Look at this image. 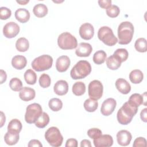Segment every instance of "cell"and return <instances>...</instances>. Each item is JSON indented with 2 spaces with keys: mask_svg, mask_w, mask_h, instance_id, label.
I'll return each instance as SVG.
<instances>
[{
  "mask_svg": "<svg viewBox=\"0 0 147 147\" xmlns=\"http://www.w3.org/2000/svg\"><path fill=\"white\" fill-rule=\"evenodd\" d=\"M138 111V107L130 105L128 102H125L118 110L117 114L118 122L123 125L129 124L136 114Z\"/></svg>",
  "mask_w": 147,
  "mask_h": 147,
  "instance_id": "cell-1",
  "label": "cell"
},
{
  "mask_svg": "<svg viewBox=\"0 0 147 147\" xmlns=\"http://www.w3.org/2000/svg\"><path fill=\"white\" fill-rule=\"evenodd\" d=\"M134 34L133 25L129 21L121 22L118 28V42L121 45H126L130 42Z\"/></svg>",
  "mask_w": 147,
  "mask_h": 147,
  "instance_id": "cell-2",
  "label": "cell"
},
{
  "mask_svg": "<svg viewBox=\"0 0 147 147\" xmlns=\"http://www.w3.org/2000/svg\"><path fill=\"white\" fill-rule=\"evenodd\" d=\"M91 71V66L90 63L86 60H80L71 69L70 75L74 80L81 79L88 76Z\"/></svg>",
  "mask_w": 147,
  "mask_h": 147,
  "instance_id": "cell-3",
  "label": "cell"
},
{
  "mask_svg": "<svg viewBox=\"0 0 147 147\" xmlns=\"http://www.w3.org/2000/svg\"><path fill=\"white\" fill-rule=\"evenodd\" d=\"M59 47L64 50L73 49L77 47L78 41L75 36L69 32H63L60 34L57 38Z\"/></svg>",
  "mask_w": 147,
  "mask_h": 147,
  "instance_id": "cell-4",
  "label": "cell"
},
{
  "mask_svg": "<svg viewBox=\"0 0 147 147\" xmlns=\"http://www.w3.org/2000/svg\"><path fill=\"white\" fill-rule=\"evenodd\" d=\"M53 64L52 57L48 55H42L35 58L32 62V68L37 71L41 72L50 69Z\"/></svg>",
  "mask_w": 147,
  "mask_h": 147,
  "instance_id": "cell-5",
  "label": "cell"
},
{
  "mask_svg": "<svg viewBox=\"0 0 147 147\" xmlns=\"http://www.w3.org/2000/svg\"><path fill=\"white\" fill-rule=\"evenodd\" d=\"M98 37L105 44L110 47L115 45L118 41L112 29L106 26L99 28L98 32Z\"/></svg>",
  "mask_w": 147,
  "mask_h": 147,
  "instance_id": "cell-6",
  "label": "cell"
},
{
  "mask_svg": "<svg viewBox=\"0 0 147 147\" xmlns=\"http://www.w3.org/2000/svg\"><path fill=\"white\" fill-rule=\"evenodd\" d=\"M45 138L51 146L54 147L61 146L63 141L59 129L55 126L48 129L45 133Z\"/></svg>",
  "mask_w": 147,
  "mask_h": 147,
  "instance_id": "cell-7",
  "label": "cell"
},
{
  "mask_svg": "<svg viewBox=\"0 0 147 147\" xmlns=\"http://www.w3.org/2000/svg\"><path fill=\"white\" fill-rule=\"evenodd\" d=\"M42 113V110L40 105L37 103L30 104L26 109L25 120L29 124L35 123Z\"/></svg>",
  "mask_w": 147,
  "mask_h": 147,
  "instance_id": "cell-8",
  "label": "cell"
},
{
  "mask_svg": "<svg viewBox=\"0 0 147 147\" xmlns=\"http://www.w3.org/2000/svg\"><path fill=\"white\" fill-rule=\"evenodd\" d=\"M103 92V84L99 80H94L89 83L88 94L91 99L96 100L99 99L102 96Z\"/></svg>",
  "mask_w": 147,
  "mask_h": 147,
  "instance_id": "cell-9",
  "label": "cell"
},
{
  "mask_svg": "<svg viewBox=\"0 0 147 147\" xmlns=\"http://www.w3.org/2000/svg\"><path fill=\"white\" fill-rule=\"evenodd\" d=\"M20 32V27L14 22H9L3 28V34L7 38L15 37Z\"/></svg>",
  "mask_w": 147,
  "mask_h": 147,
  "instance_id": "cell-10",
  "label": "cell"
},
{
  "mask_svg": "<svg viewBox=\"0 0 147 147\" xmlns=\"http://www.w3.org/2000/svg\"><path fill=\"white\" fill-rule=\"evenodd\" d=\"M117 105L116 100L111 98L105 100L102 104L100 112L105 116L111 115L114 111Z\"/></svg>",
  "mask_w": 147,
  "mask_h": 147,
  "instance_id": "cell-11",
  "label": "cell"
},
{
  "mask_svg": "<svg viewBox=\"0 0 147 147\" xmlns=\"http://www.w3.org/2000/svg\"><path fill=\"white\" fill-rule=\"evenodd\" d=\"M79 33L82 38L86 40H90L94 34V26L90 23H84L80 26Z\"/></svg>",
  "mask_w": 147,
  "mask_h": 147,
  "instance_id": "cell-12",
  "label": "cell"
},
{
  "mask_svg": "<svg viewBox=\"0 0 147 147\" xmlns=\"http://www.w3.org/2000/svg\"><path fill=\"white\" fill-rule=\"evenodd\" d=\"M93 142L96 147L111 146L113 144V139L109 134H102L98 138L94 139Z\"/></svg>",
  "mask_w": 147,
  "mask_h": 147,
  "instance_id": "cell-13",
  "label": "cell"
},
{
  "mask_svg": "<svg viewBox=\"0 0 147 147\" xmlns=\"http://www.w3.org/2000/svg\"><path fill=\"white\" fill-rule=\"evenodd\" d=\"M132 138V136L129 131L126 130H121L117 134V140L119 145L121 146H127Z\"/></svg>",
  "mask_w": 147,
  "mask_h": 147,
  "instance_id": "cell-14",
  "label": "cell"
},
{
  "mask_svg": "<svg viewBox=\"0 0 147 147\" xmlns=\"http://www.w3.org/2000/svg\"><path fill=\"white\" fill-rule=\"evenodd\" d=\"M92 51L91 44L87 42H81L76 47L75 53L79 57H88Z\"/></svg>",
  "mask_w": 147,
  "mask_h": 147,
  "instance_id": "cell-15",
  "label": "cell"
},
{
  "mask_svg": "<svg viewBox=\"0 0 147 147\" xmlns=\"http://www.w3.org/2000/svg\"><path fill=\"white\" fill-rule=\"evenodd\" d=\"M70 59L68 56L63 55L59 57L56 61V68L60 72L66 71L70 65Z\"/></svg>",
  "mask_w": 147,
  "mask_h": 147,
  "instance_id": "cell-16",
  "label": "cell"
},
{
  "mask_svg": "<svg viewBox=\"0 0 147 147\" xmlns=\"http://www.w3.org/2000/svg\"><path fill=\"white\" fill-rule=\"evenodd\" d=\"M35 96L36 92L34 90L28 87H23L19 93L20 98L23 101L25 102L33 99L35 98Z\"/></svg>",
  "mask_w": 147,
  "mask_h": 147,
  "instance_id": "cell-17",
  "label": "cell"
},
{
  "mask_svg": "<svg viewBox=\"0 0 147 147\" xmlns=\"http://www.w3.org/2000/svg\"><path fill=\"white\" fill-rule=\"evenodd\" d=\"M53 90L56 94L63 96L65 95L68 91V83L64 80H58L54 85Z\"/></svg>",
  "mask_w": 147,
  "mask_h": 147,
  "instance_id": "cell-18",
  "label": "cell"
},
{
  "mask_svg": "<svg viewBox=\"0 0 147 147\" xmlns=\"http://www.w3.org/2000/svg\"><path fill=\"white\" fill-rule=\"evenodd\" d=\"M117 89L123 94H127L131 90L130 84L123 78H119L115 82Z\"/></svg>",
  "mask_w": 147,
  "mask_h": 147,
  "instance_id": "cell-19",
  "label": "cell"
},
{
  "mask_svg": "<svg viewBox=\"0 0 147 147\" xmlns=\"http://www.w3.org/2000/svg\"><path fill=\"white\" fill-rule=\"evenodd\" d=\"M27 64L26 57L22 55H16L11 59L12 66L17 69H22L24 68Z\"/></svg>",
  "mask_w": 147,
  "mask_h": 147,
  "instance_id": "cell-20",
  "label": "cell"
},
{
  "mask_svg": "<svg viewBox=\"0 0 147 147\" xmlns=\"http://www.w3.org/2000/svg\"><path fill=\"white\" fill-rule=\"evenodd\" d=\"M14 16L16 20L21 23H25L28 22L30 16L29 11L24 8L18 9L15 11Z\"/></svg>",
  "mask_w": 147,
  "mask_h": 147,
  "instance_id": "cell-21",
  "label": "cell"
},
{
  "mask_svg": "<svg viewBox=\"0 0 147 147\" xmlns=\"http://www.w3.org/2000/svg\"><path fill=\"white\" fill-rule=\"evenodd\" d=\"M121 60L115 55L110 56L106 59V65L111 70H116L118 69L121 65Z\"/></svg>",
  "mask_w": 147,
  "mask_h": 147,
  "instance_id": "cell-22",
  "label": "cell"
},
{
  "mask_svg": "<svg viewBox=\"0 0 147 147\" xmlns=\"http://www.w3.org/2000/svg\"><path fill=\"white\" fill-rule=\"evenodd\" d=\"M48 7L43 3H38L36 5L33 9V12L35 16L38 18L45 17L48 14Z\"/></svg>",
  "mask_w": 147,
  "mask_h": 147,
  "instance_id": "cell-23",
  "label": "cell"
},
{
  "mask_svg": "<svg viewBox=\"0 0 147 147\" xmlns=\"http://www.w3.org/2000/svg\"><path fill=\"white\" fill-rule=\"evenodd\" d=\"M19 138V133L7 131L4 136V140L6 144L9 145H13L18 142Z\"/></svg>",
  "mask_w": 147,
  "mask_h": 147,
  "instance_id": "cell-24",
  "label": "cell"
},
{
  "mask_svg": "<svg viewBox=\"0 0 147 147\" xmlns=\"http://www.w3.org/2000/svg\"><path fill=\"white\" fill-rule=\"evenodd\" d=\"M143 79V73L140 69H134L129 74V79L130 82L134 84H138L141 83Z\"/></svg>",
  "mask_w": 147,
  "mask_h": 147,
  "instance_id": "cell-25",
  "label": "cell"
},
{
  "mask_svg": "<svg viewBox=\"0 0 147 147\" xmlns=\"http://www.w3.org/2000/svg\"><path fill=\"white\" fill-rule=\"evenodd\" d=\"M22 123L18 119H11L7 126V131L19 133L22 130Z\"/></svg>",
  "mask_w": 147,
  "mask_h": 147,
  "instance_id": "cell-26",
  "label": "cell"
},
{
  "mask_svg": "<svg viewBox=\"0 0 147 147\" xmlns=\"http://www.w3.org/2000/svg\"><path fill=\"white\" fill-rule=\"evenodd\" d=\"M29 43L28 40L25 37H21L17 39L16 42V48L19 52H24L29 49Z\"/></svg>",
  "mask_w": 147,
  "mask_h": 147,
  "instance_id": "cell-27",
  "label": "cell"
},
{
  "mask_svg": "<svg viewBox=\"0 0 147 147\" xmlns=\"http://www.w3.org/2000/svg\"><path fill=\"white\" fill-rule=\"evenodd\" d=\"M72 92L76 96H81L86 92V85L82 82H75L72 88Z\"/></svg>",
  "mask_w": 147,
  "mask_h": 147,
  "instance_id": "cell-28",
  "label": "cell"
},
{
  "mask_svg": "<svg viewBox=\"0 0 147 147\" xmlns=\"http://www.w3.org/2000/svg\"><path fill=\"white\" fill-rule=\"evenodd\" d=\"M24 79L27 84L30 85H33L37 81V75L32 69H28L24 73Z\"/></svg>",
  "mask_w": 147,
  "mask_h": 147,
  "instance_id": "cell-29",
  "label": "cell"
},
{
  "mask_svg": "<svg viewBox=\"0 0 147 147\" xmlns=\"http://www.w3.org/2000/svg\"><path fill=\"white\" fill-rule=\"evenodd\" d=\"M127 102L133 106L138 107L140 105H143L144 101L142 95H141L140 94L134 93L131 95Z\"/></svg>",
  "mask_w": 147,
  "mask_h": 147,
  "instance_id": "cell-30",
  "label": "cell"
},
{
  "mask_svg": "<svg viewBox=\"0 0 147 147\" xmlns=\"http://www.w3.org/2000/svg\"><path fill=\"white\" fill-rule=\"evenodd\" d=\"M84 108L88 112H94L98 107V101L91 98L86 99L83 104Z\"/></svg>",
  "mask_w": 147,
  "mask_h": 147,
  "instance_id": "cell-31",
  "label": "cell"
},
{
  "mask_svg": "<svg viewBox=\"0 0 147 147\" xmlns=\"http://www.w3.org/2000/svg\"><path fill=\"white\" fill-rule=\"evenodd\" d=\"M107 55L103 50H99L95 52L93 55V61L98 65L103 64L106 60Z\"/></svg>",
  "mask_w": 147,
  "mask_h": 147,
  "instance_id": "cell-32",
  "label": "cell"
},
{
  "mask_svg": "<svg viewBox=\"0 0 147 147\" xmlns=\"http://www.w3.org/2000/svg\"><path fill=\"white\" fill-rule=\"evenodd\" d=\"M49 122V117L45 112H42L41 116L34 123L36 126L38 128H44Z\"/></svg>",
  "mask_w": 147,
  "mask_h": 147,
  "instance_id": "cell-33",
  "label": "cell"
},
{
  "mask_svg": "<svg viewBox=\"0 0 147 147\" xmlns=\"http://www.w3.org/2000/svg\"><path fill=\"white\" fill-rule=\"evenodd\" d=\"M134 47L139 52H146L147 51V42L145 38H139L136 40Z\"/></svg>",
  "mask_w": 147,
  "mask_h": 147,
  "instance_id": "cell-34",
  "label": "cell"
},
{
  "mask_svg": "<svg viewBox=\"0 0 147 147\" xmlns=\"http://www.w3.org/2000/svg\"><path fill=\"white\" fill-rule=\"evenodd\" d=\"M48 106L53 111H59L63 107V102L60 99L54 98L49 101Z\"/></svg>",
  "mask_w": 147,
  "mask_h": 147,
  "instance_id": "cell-35",
  "label": "cell"
},
{
  "mask_svg": "<svg viewBox=\"0 0 147 147\" xmlns=\"http://www.w3.org/2000/svg\"><path fill=\"white\" fill-rule=\"evenodd\" d=\"M9 87L14 91H19L22 88V83L20 79L13 78L10 80Z\"/></svg>",
  "mask_w": 147,
  "mask_h": 147,
  "instance_id": "cell-36",
  "label": "cell"
},
{
  "mask_svg": "<svg viewBox=\"0 0 147 147\" xmlns=\"http://www.w3.org/2000/svg\"><path fill=\"white\" fill-rule=\"evenodd\" d=\"M113 55L116 56L121 60V63H122L127 59L129 53L125 48H119L114 52Z\"/></svg>",
  "mask_w": 147,
  "mask_h": 147,
  "instance_id": "cell-37",
  "label": "cell"
},
{
  "mask_svg": "<svg viewBox=\"0 0 147 147\" xmlns=\"http://www.w3.org/2000/svg\"><path fill=\"white\" fill-rule=\"evenodd\" d=\"M38 82H39L40 86L41 87L45 88H48L51 85V79L50 76L48 74H42L40 76Z\"/></svg>",
  "mask_w": 147,
  "mask_h": 147,
  "instance_id": "cell-38",
  "label": "cell"
},
{
  "mask_svg": "<svg viewBox=\"0 0 147 147\" xmlns=\"http://www.w3.org/2000/svg\"><path fill=\"white\" fill-rule=\"evenodd\" d=\"M120 13V9L118 6L115 5H111L106 9L107 15L111 18L117 17Z\"/></svg>",
  "mask_w": 147,
  "mask_h": 147,
  "instance_id": "cell-39",
  "label": "cell"
},
{
  "mask_svg": "<svg viewBox=\"0 0 147 147\" xmlns=\"http://www.w3.org/2000/svg\"><path fill=\"white\" fill-rule=\"evenodd\" d=\"M102 134V131L98 128H91L87 131L88 136L90 138H92L93 140L98 138Z\"/></svg>",
  "mask_w": 147,
  "mask_h": 147,
  "instance_id": "cell-40",
  "label": "cell"
},
{
  "mask_svg": "<svg viewBox=\"0 0 147 147\" xmlns=\"http://www.w3.org/2000/svg\"><path fill=\"white\" fill-rule=\"evenodd\" d=\"M11 15V10L6 7L0 8V18L2 20H5L10 17Z\"/></svg>",
  "mask_w": 147,
  "mask_h": 147,
  "instance_id": "cell-41",
  "label": "cell"
},
{
  "mask_svg": "<svg viewBox=\"0 0 147 147\" xmlns=\"http://www.w3.org/2000/svg\"><path fill=\"white\" fill-rule=\"evenodd\" d=\"M133 146L134 147H138V146L145 147L146 146V140L144 137H138L134 140Z\"/></svg>",
  "mask_w": 147,
  "mask_h": 147,
  "instance_id": "cell-42",
  "label": "cell"
},
{
  "mask_svg": "<svg viewBox=\"0 0 147 147\" xmlns=\"http://www.w3.org/2000/svg\"><path fill=\"white\" fill-rule=\"evenodd\" d=\"M98 4L99 6L103 9H107L111 5V0H99L98 1Z\"/></svg>",
  "mask_w": 147,
  "mask_h": 147,
  "instance_id": "cell-43",
  "label": "cell"
},
{
  "mask_svg": "<svg viewBox=\"0 0 147 147\" xmlns=\"http://www.w3.org/2000/svg\"><path fill=\"white\" fill-rule=\"evenodd\" d=\"M65 147H77L78 146V141L75 138H69L66 141Z\"/></svg>",
  "mask_w": 147,
  "mask_h": 147,
  "instance_id": "cell-44",
  "label": "cell"
},
{
  "mask_svg": "<svg viewBox=\"0 0 147 147\" xmlns=\"http://www.w3.org/2000/svg\"><path fill=\"white\" fill-rule=\"evenodd\" d=\"M28 146L29 147H33V146H37V147H42V144L40 142V141H38V140H30Z\"/></svg>",
  "mask_w": 147,
  "mask_h": 147,
  "instance_id": "cell-45",
  "label": "cell"
},
{
  "mask_svg": "<svg viewBox=\"0 0 147 147\" xmlns=\"http://www.w3.org/2000/svg\"><path fill=\"white\" fill-rule=\"evenodd\" d=\"M146 112H147V109L145 108L143 110H142L140 113L141 119L144 122H147V113Z\"/></svg>",
  "mask_w": 147,
  "mask_h": 147,
  "instance_id": "cell-46",
  "label": "cell"
},
{
  "mask_svg": "<svg viewBox=\"0 0 147 147\" xmlns=\"http://www.w3.org/2000/svg\"><path fill=\"white\" fill-rule=\"evenodd\" d=\"M1 72V84L3 83V82H5L6 80L7 79V75L5 71H3V69H1L0 70Z\"/></svg>",
  "mask_w": 147,
  "mask_h": 147,
  "instance_id": "cell-47",
  "label": "cell"
},
{
  "mask_svg": "<svg viewBox=\"0 0 147 147\" xmlns=\"http://www.w3.org/2000/svg\"><path fill=\"white\" fill-rule=\"evenodd\" d=\"M80 146L81 147H83V146L91 147V142L88 140H83L80 142Z\"/></svg>",
  "mask_w": 147,
  "mask_h": 147,
  "instance_id": "cell-48",
  "label": "cell"
},
{
  "mask_svg": "<svg viewBox=\"0 0 147 147\" xmlns=\"http://www.w3.org/2000/svg\"><path fill=\"white\" fill-rule=\"evenodd\" d=\"M1 127H2L3 124L5 122V121H6L5 115H4V114H3V113L2 111H1Z\"/></svg>",
  "mask_w": 147,
  "mask_h": 147,
  "instance_id": "cell-49",
  "label": "cell"
},
{
  "mask_svg": "<svg viewBox=\"0 0 147 147\" xmlns=\"http://www.w3.org/2000/svg\"><path fill=\"white\" fill-rule=\"evenodd\" d=\"M18 3H20V5H25L26 3H28L29 1H16Z\"/></svg>",
  "mask_w": 147,
  "mask_h": 147,
  "instance_id": "cell-50",
  "label": "cell"
}]
</instances>
